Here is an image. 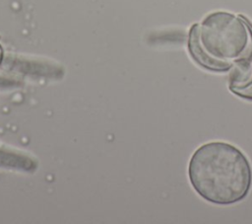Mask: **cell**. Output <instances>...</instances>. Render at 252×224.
Wrapping results in <instances>:
<instances>
[{"mask_svg":"<svg viewBox=\"0 0 252 224\" xmlns=\"http://www.w3.org/2000/svg\"><path fill=\"white\" fill-rule=\"evenodd\" d=\"M188 179L195 192L216 205L242 201L252 187V167L246 155L224 141L199 146L188 164Z\"/></svg>","mask_w":252,"mask_h":224,"instance_id":"6da1fadb","label":"cell"},{"mask_svg":"<svg viewBox=\"0 0 252 224\" xmlns=\"http://www.w3.org/2000/svg\"><path fill=\"white\" fill-rule=\"evenodd\" d=\"M229 71V91L243 100L252 102V52L236 61Z\"/></svg>","mask_w":252,"mask_h":224,"instance_id":"3957f363","label":"cell"},{"mask_svg":"<svg viewBox=\"0 0 252 224\" xmlns=\"http://www.w3.org/2000/svg\"><path fill=\"white\" fill-rule=\"evenodd\" d=\"M188 50L204 69L227 72L252 52V28L242 16L225 11L210 13L191 27Z\"/></svg>","mask_w":252,"mask_h":224,"instance_id":"7a4b0ae2","label":"cell"}]
</instances>
